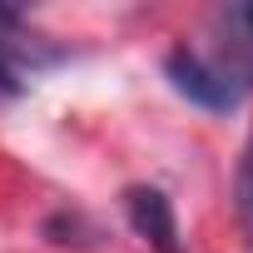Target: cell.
I'll use <instances>...</instances> for the list:
<instances>
[{"mask_svg": "<svg viewBox=\"0 0 253 253\" xmlns=\"http://www.w3.org/2000/svg\"><path fill=\"white\" fill-rule=\"evenodd\" d=\"M164 75H169V84L189 99V104H204V109H238L253 89L243 84V80H233L209 50H199V45H174L169 50V60H164Z\"/></svg>", "mask_w": 253, "mask_h": 253, "instance_id": "6da1fadb", "label": "cell"}, {"mask_svg": "<svg viewBox=\"0 0 253 253\" xmlns=\"http://www.w3.org/2000/svg\"><path fill=\"white\" fill-rule=\"evenodd\" d=\"M60 60H65V50L50 45L45 35H35L25 25V15L0 10V94H20L35 75H45Z\"/></svg>", "mask_w": 253, "mask_h": 253, "instance_id": "7a4b0ae2", "label": "cell"}, {"mask_svg": "<svg viewBox=\"0 0 253 253\" xmlns=\"http://www.w3.org/2000/svg\"><path fill=\"white\" fill-rule=\"evenodd\" d=\"M124 213H129V228H134L154 253H184L179 223H174V204H169L164 189H149V184L129 189V194H124Z\"/></svg>", "mask_w": 253, "mask_h": 253, "instance_id": "3957f363", "label": "cell"}, {"mask_svg": "<svg viewBox=\"0 0 253 253\" xmlns=\"http://www.w3.org/2000/svg\"><path fill=\"white\" fill-rule=\"evenodd\" d=\"M238 223H243V233L253 243V144L238 159Z\"/></svg>", "mask_w": 253, "mask_h": 253, "instance_id": "277c9868", "label": "cell"}, {"mask_svg": "<svg viewBox=\"0 0 253 253\" xmlns=\"http://www.w3.org/2000/svg\"><path fill=\"white\" fill-rule=\"evenodd\" d=\"M218 20H223V25H228L233 35H243V40L253 45V0H248V5H228V10L218 15Z\"/></svg>", "mask_w": 253, "mask_h": 253, "instance_id": "5b68a950", "label": "cell"}]
</instances>
